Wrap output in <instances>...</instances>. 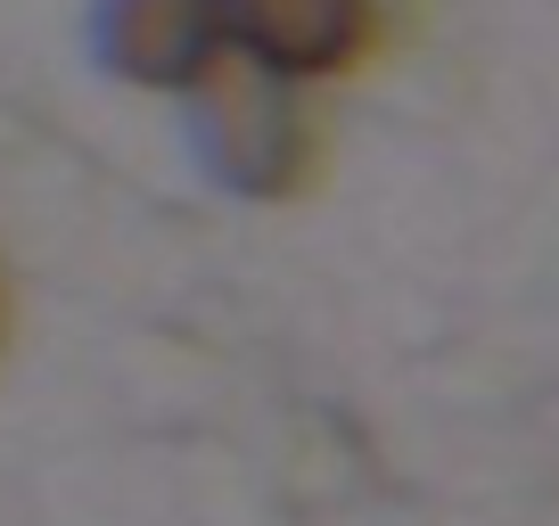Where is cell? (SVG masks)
<instances>
[{
	"label": "cell",
	"mask_w": 559,
	"mask_h": 526,
	"mask_svg": "<svg viewBox=\"0 0 559 526\" xmlns=\"http://www.w3.org/2000/svg\"><path fill=\"white\" fill-rule=\"evenodd\" d=\"M313 83H288L263 58L230 50L206 83L190 91V148L206 165V181H223L230 198H297L313 174Z\"/></svg>",
	"instance_id": "obj_1"
},
{
	"label": "cell",
	"mask_w": 559,
	"mask_h": 526,
	"mask_svg": "<svg viewBox=\"0 0 559 526\" xmlns=\"http://www.w3.org/2000/svg\"><path fill=\"white\" fill-rule=\"evenodd\" d=\"M230 50V0H91V67L123 91L190 99Z\"/></svg>",
	"instance_id": "obj_2"
},
{
	"label": "cell",
	"mask_w": 559,
	"mask_h": 526,
	"mask_svg": "<svg viewBox=\"0 0 559 526\" xmlns=\"http://www.w3.org/2000/svg\"><path fill=\"white\" fill-rule=\"evenodd\" d=\"M230 41L288 83H330L379 50V0H230Z\"/></svg>",
	"instance_id": "obj_3"
},
{
	"label": "cell",
	"mask_w": 559,
	"mask_h": 526,
	"mask_svg": "<svg viewBox=\"0 0 559 526\" xmlns=\"http://www.w3.org/2000/svg\"><path fill=\"white\" fill-rule=\"evenodd\" d=\"M0 346H9V272H0Z\"/></svg>",
	"instance_id": "obj_4"
}]
</instances>
